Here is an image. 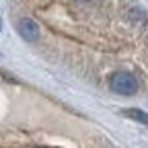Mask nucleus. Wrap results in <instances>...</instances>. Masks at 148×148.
I'll return each mask as SVG.
<instances>
[{"label": "nucleus", "instance_id": "nucleus-1", "mask_svg": "<svg viewBox=\"0 0 148 148\" xmlns=\"http://www.w3.org/2000/svg\"><path fill=\"white\" fill-rule=\"evenodd\" d=\"M109 88L117 95H134L138 90V78L130 72H115L109 78Z\"/></svg>", "mask_w": 148, "mask_h": 148}, {"label": "nucleus", "instance_id": "nucleus-2", "mask_svg": "<svg viewBox=\"0 0 148 148\" xmlns=\"http://www.w3.org/2000/svg\"><path fill=\"white\" fill-rule=\"evenodd\" d=\"M16 31L25 41H35L37 37H39V25H37L33 18H27V16L16 21Z\"/></svg>", "mask_w": 148, "mask_h": 148}, {"label": "nucleus", "instance_id": "nucleus-3", "mask_svg": "<svg viewBox=\"0 0 148 148\" xmlns=\"http://www.w3.org/2000/svg\"><path fill=\"white\" fill-rule=\"evenodd\" d=\"M123 115L130 117V119H134L142 125H148V113L142 109H136V107H130V109H123Z\"/></svg>", "mask_w": 148, "mask_h": 148}, {"label": "nucleus", "instance_id": "nucleus-4", "mask_svg": "<svg viewBox=\"0 0 148 148\" xmlns=\"http://www.w3.org/2000/svg\"><path fill=\"white\" fill-rule=\"evenodd\" d=\"M127 14H130V18H132V21H144V10L140 8V6H132L127 10Z\"/></svg>", "mask_w": 148, "mask_h": 148}]
</instances>
